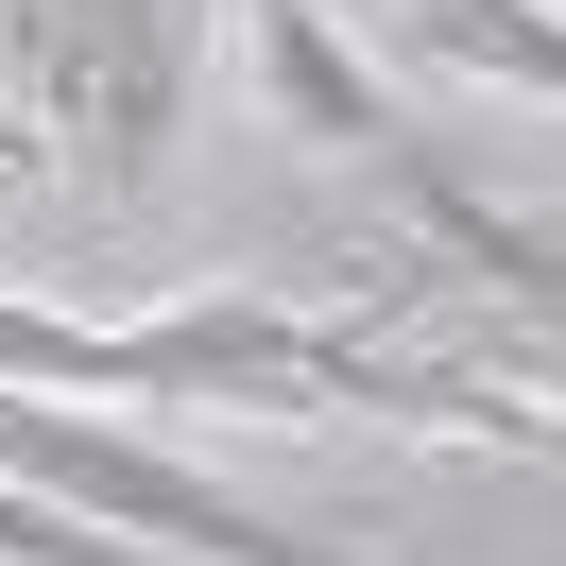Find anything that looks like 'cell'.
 Listing matches in <instances>:
<instances>
[{
	"label": "cell",
	"mask_w": 566,
	"mask_h": 566,
	"mask_svg": "<svg viewBox=\"0 0 566 566\" xmlns=\"http://www.w3.org/2000/svg\"><path fill=\"white\" fill-rule=\"evenodd\" d=\"M258 104H275L310 155H378V138H412V104H395V86L326 35V0H258Z\"/></svg>",
	"instance_id": "4"
},
{
	"label": "cell",
	"mask_w": 566,
	"mask_h": 566,
	"mask_svg": "<svg viewBox=\"0 0 566 566\" xmlns=\"http://www.w3.org/2000/svg\"><path fill=\"white\" fill-rule=\"evenodd\" d=\"M360 172H378L395 207H412L429 241L463 258V275H497V292H515V310H549V223H532V207H481L447 138H378V155H360Z\"/></svg>",
	"instance_id": "5"
},
{
	"label": "cell",
	"mask_w": 566,
	"mask_h": 566,
	"mask_svg": "<svg viewBox=\"0 0 566 566\" xmlns=\"http://www.w3.org/2000/svg\"><path fill=\"white\" fill-rule=\"evenodd\" d=\"M0 481L52 497V515L104 532V549H189V566H360V549H326V532H275L258 497H223L207 463H172L155 429L70 412V395H0Z\"/></svg>",
	"instance_id": "2"
},
{
	"label": "cell",
	"mask_w": 566,
	"mask_h": 566,
	"mask_svg": "<svg viewBox=\"0 0 566 566\" xmlns=\"http://www.w3.org/2000/svg\"><path fill=\"white\" fill-rule=\"evenodd\" d=\"M395 52L497 70L515 104H549V86H566V35H549V0H395Z\"/></svg>",
	"instance_id": "6"
},
{
	"label": "cell",
	"mask_w": 566,
	"mask_h": 566,
	"mask_svg": "<svg viewBox=\"0 0 566 566\" xmlns=\"http://www.w3.org/2000/svg\"><path fill=\"white\" fill-rule=\"evenodd\" d=\"M207 86V0H35V104L104 207H155Z\"/></svg>",
	"instance_id": "3"
},
{
	"label": "cell",
	"mask_w": 566,
	"mask_h": 566,
	"mask_svg": "<svg viewBox=\"0 0 566 566\" xmlns=\"http://www.w3.org/2000/svg\"><path fill=\"white\" fill-rule=\"evenodd\" d=\"M0 395H70V412H207V429H463V447L549 463V412L463 360H395L378 326L292 310V292H172L138 326L18 310L0 292Z\"/></svg>",
	"instance_id": "1"
}]
</instances>
